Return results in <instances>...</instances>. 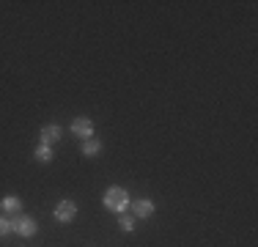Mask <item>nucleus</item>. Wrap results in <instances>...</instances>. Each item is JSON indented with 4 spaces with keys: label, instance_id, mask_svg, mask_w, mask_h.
<instances>
[{
    "label": "nucleus",
    "instance_id": "nucleus-1",
    "mask_svg": "<svg viewBox=\"0 0 258 247\" xmlns=\"http://www.w3.org/2000/svg\"><path fill=\"white\" fill-rule=\"evenodd\" d=\"M104 206H107L110 212H126V206H129V195H126V190H121V187H110L107 193H104Z\"/></svg>",
    "mask_w": 258,
    "mask_h": 247
},
{
    "label": "nucleus",
    "instance_id": "nucleus-2",
    "mask_svg": "<svg viewBox=\"0 0 258 247\" xmlns=\"http://www.w3.org/2000/svg\"><path fill=\"white\" fill-rule=\"evenodd\" d=\"M77 217V206L72 201H60L58 206H55V220L58 222H72Z\"/></svg>",
    "mask_w": 258,
    "mask_h": 247
},
{
    "label": "nucleus",
    "instance_id": "nucleus-3",
    "mask_svg": "<svg viewBox=\"0 0 258 247\" xmlns=\"http://www.w3.org/2000/svg\"><path fill=\"white\" fill-rule=\"evenodd\" d=\"M72 135H75V138H83V140L94 138V124L88 118H75L72 121Z\"/></svg>",
    "mask_w": 258,
    "mask_h": 247
},
{
    "label": "nucleus",
    "instance_id": "nucleus-4",
    "mask_svg": "<svg viewBox=\"0 0 258 247\" xmlns=\"http://www.w3.org/2000/svg\"><path fill=\"white\" fill-rule=\"evenodd\" d=\"M11 231H17L20 236H33V233H36V222L30 217H20V220L11 222Z\"/></svg>",
    "mask_w": 258,
    "mask_h": 247
},
{
    "label": "nucleus",
    "instance_id": "nucleus-5",
    "mask_svg": "<svg viewBox=\"0 0 258 247\" xmlns=\"http://www.w3.org/2000/svg\"><path fill=\"white\" fill-rule=\"evenodd\" d=\"M60 135H63V129H60L58 124H50V127L41 129V143H44V146H52L55 140L60 138Z\"/></svg>",
    "mask_w": 258,
    "mask_h": 247
},
{
    "label": "nucleus",
    "instance_id": "nucleus-6",
    "mask_svg": "<svg viewBox=\"0 0 258 247\" xmlns=\"http://www.w3.org/2000/svg\"><path fill=\"white\" fill-rule=\"evenodd\" d=\"M135 214H138V217H151V214H154V203L151 201H138L135 203Z\"/></svg>",
    "mask_w": 258,
    "mask_h": 247
},
{
    "label": "nucleus",
    "instance_id": "nucleus-7",
    "mask_svg": "<svg viewBox=\"0 0 258 247\" xmlns=\"http://www.w3.org/2000/svg\"><path fill=\"white\" fill-rule=\"evenodd\" d=\"M102 151V143L96 138H88V140H83V154L85 157H96V154Z\"/></svg>",
    "mask_w": 258,
    "mask_h": 247
},
{
    "label": "nucleus",
    "instance_id": "nucleus-8",
    "mask_svg": "<svg viewBox=\"0 0 258 247\" xmlns=\"http://www.w3.org/2000/svg\"><path fill=\"white\" fill-rule=\"evenodd\" d=\"M3 209H6V212H20L22 201H20V198H14V195H6L3 198Z\"/></svg>",
    "mask_w": 258,
    "mask_h": 247
},
{
    "label": "nucleus",
    "instance_id": "nucleus-9",
    "mask_svg": "<svg viewBox=\"0 0 258 247\" xmlns=\"http://www.w3.org/2000/svg\"><path fill=\"white\" fill-rule=\"evenodd\" d=\"M36 159H39V162H50V159H52V148L41 143L39 148H36Z\"/></svg>",
    "mask_w": 258,
    "mask_h": 247
},
{
    "label": "nucleus",
    "instance_id": "nucleus-10",
    "mask_svg": "<svg viewBox=\"0 0 258 247\" xmlns=\"http://www.w3.org/2000/svg\"><path fill=\"white\" fill-rule=\"evenodd\" d=\"M118 225L124 228V231H135V217H132V214H126V212H121Z\"/></svg>",
    "mask_w": 258,
    "mask_h": 247
},
{
    "label": "nucleus",
    "instance_id": "nucleus-11",
    "mask_svg": "<svg viewBox=\"0 0 258 247\" xmlns=\"http://www.w3.org/2000/svg\"><path fill=\"white\" fill-rule=\"evenodd\" d=\"M9 231H11V222L9 220H0V236H6Z\"/></svg>",
    "mask_w": 258,
    "mask_h": 247
}]
</instances>
